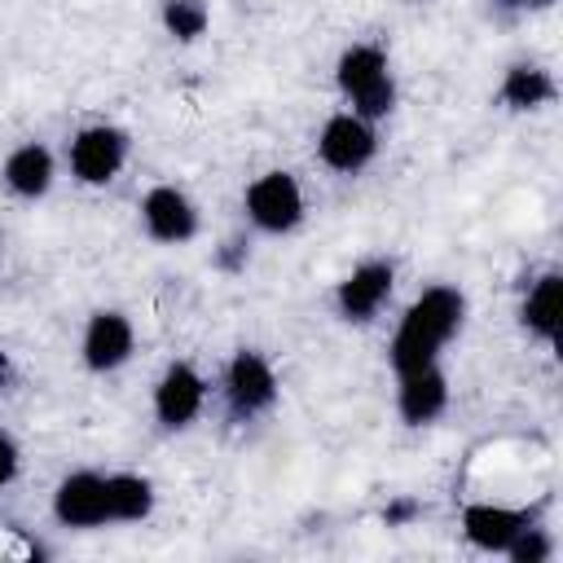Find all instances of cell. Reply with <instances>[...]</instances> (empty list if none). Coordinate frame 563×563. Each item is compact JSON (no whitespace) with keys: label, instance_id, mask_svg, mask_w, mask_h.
<instances>
[{"label":"cell","instance_id":"6da1fadb","mask_svg":"<svg viewBox=\"0 0 563 563\" xmlns=\"http://www.w3.org/2000/svg\"><path fill=\"white\" fill-rule=\"evenodd\" d=\"M462 317H466L462 290H453V286H431V290H422V295L409 303V312L400 317V325H396V339H391V369H396V374H413V369L435 365L440 347L457 334Z\"/></svg>","mask_w":563,"mask_h":563},{"label":"cell","instance_id":"7a4b0ae2","mask_svg":"<svg viewBox=\"0 0 563 563\" xmlns=\"http://www.w3.org/2000/svg\"><path fill=\"white\" fill-rule=\"evenodd\" d=\"M339 92L347 97V106L361 114V119H383L391 106H396V79H391V66H387V53L378 44H352L343 57H339Z\"/></svg>","mask_w":563,"mask_h":563},{"label":"cell","instance_id":"3957f363","mask_svg":"<svg viewBox=\"0 0 563 563\" xmlns=\"http://www.w3.org/2000/svg\"><path fill=\"white\" fill-rule=\"evenodd\" d=\"M317 154L330 172H361L374 154H378V136H374V123L361 119L356 110H343V114H330L321 136H317Z\"/></svg>","mask_w":563,"mask_h":563},{"label":"cell","instance_id":"277c9868","mask_svg":"<svg viewBox=\"0 0 563 563\" xmlns=\"http://www.w3.org/2000/svg\"><path fill=\"white\" fill-rule=\"evenodd\" d=\"M246 216L264 233H290L303 220V194L290 172H264L246 189Z\"/></svg>","mask_w":563,"mask_h":563},{"label":"cell","instance_id":"5b68a950","mask_svg":"<svg viewBox=\"0 0 563 563\" xmlns=\"http://www.w3.org/2000/svg\"><path fill=\"white\" fill-rule=\"evenodd\" d=\"M224 400L233 418H255L277 400V374L260 352H238L224 369Z\"/></svg>","mask_w":563,"mask_h":563},{"label":"cell","instance_id":"8992f818","mask_svg":"<svg viewBox=\"0 0 563 563\" xmlns=\"http://www.w3.org/2000/svg\"><path fill=\"white\" fill-rule=\"evenodd\" d=\"M128 158V136L110 123H92L84 128L75 141H70V172L84 180V185H106L119 176Z\"/></svg>","mask_w":563,"mask_h":563},{"label":"cell","instance_id":"52a82bcc","mask_svg":"<svg viewBox=\"0 0 563 563\" xmlns=\"http://www.w3.org/2000/svg\"><path fill=\"white\" fill-rule=\"evenodd\" d=\"M141 220H145V233L154 242H167V246H180L198 233V207L176 185H154L141 198Z\"/></svg>","mask_w":563,"mask_h":563},{"label":"cell","instance_id":"ba28073f","mask_svg":"<svg viewBox=\"0 0 563 563\" xmlns=\"http://www.w3.org/2000/svg\"><path fill=\"white\" fill-rule=\"evenodd\" d=\"M391 286H396V268H391L387 260H365V264H356V268L339 282V290H334L339 317H343V321H369V317L387 303Z\"/></svg>","mask_w":563,"mask_h":563},{"label":"cell","instance_id":"9c48e42d","mask_svg":"<svg viewBox=\"0 0 563 563\" xmlns=\"http://www.w3.org/2000/svg\"><path fill=\"white\" fill-rule=\"evenodd\" d=\"M53 515L66 528H101L110 523V506H106V475L97 471H75L57 484L53 493Z\"/></svg>","mask_w":563,"mask_h":563},{"label":"cell","instance_id":"30bf717a","mask_svg":"<svg viewBox=\"0 0 563 563\" xmlns=\"http://www.w3.org/2000/svg\"><path fill=\"white\" fill-rule=\"evenodd\" d=\"M132 347H136V334H132V321H128L123 312H92V317H88L79 352H84V365H88L92 374L119 369V365L132 356Z\"/></svg>","mask_w":563,"mask_h":563},{"label":"cell","instance_id":"8fae6325","mask_svg":"<svg viewBox=\"0 0 563 563\" xmlns=\"http://www.w3.org/2000/svg\"><path fill=\"white\" fill-rule=\"evenodd\" d=\"M202 396H207L202 374H198L194 365L176 361V365L163 369V378H158V387H154V413H158V422L172 427V431H176V427H189V422L198 418V409H202Z\"/></svg>","mask_w":563,"mask_h":563},{"label":"cell","instance_id":"7c38bea8","mask_svg":"<svg viewBox=\"0 0 563 563\" xmlns=\"http://www.w3.org/2000/svg\"><path fill=\"white\" fill-rule=\"evenodd\" d=\"M523 523H532L528 510H510V506H493V501H475L462 510V532L484 554H506V545L519 537Z\"/></svg>","mask_w":563,"mask_h":563},{"label":"cell","instance_id":"4fadbf2b","mask_svg":"<svg viewBox=\"0 0 563 563\" xmlns=\"http://www.w3.org/2000/svg\"><path fill=\"white\" fill-rule=\"evenodd\" d=\"M449 405V383L435 365L427 369H413V374H400V396H396V409L409 427H427L444 413Z\"/></svg>","mask_w":563,"mask_h":563},{"label":"cell","instance_id":"5bb4252c","mask_svg":"<svg viewBox=\"0 0 563 563\" xmlns=\"http://www.w3.org/2000/svg\"><path fill=\"white\" fill-rule=\"evenodd\" d=\"M4 185H9L18 198H44L48 185H53V154H48L40 141L18 145V150L4 158Z\"/></svg>","mask_w":563,"mask_h":563},{"label":"cell","instance_id":"9a60e30c","mask_svg":"<svg viewBox=\"0 0 563 563\" xmlns=\"http://www.w3.org/2000/svg\"><path fill=\"white\" fill-rule=\"evenodd\" d=\"M559 312H563V282H559V273H545L532 282V290L523 299V330L550 343L559 334Z\"/></svg>","mask_w":563,"mask_h":563},{"label":"cell","instance_id":"2e32d148","mask_svg":"<svg viewBox=\"0 0 563 563\" xmlns=\"http://www.w3.org/2000/svg\"><path fill=\"white\" fill-rule=\"evenodd\" d=\"M110 523H136L154 510V484L145 475H106Z\"/></svg>","mask_w":563,"mask_h":563},{"label":"cell","instance_id":"e0dca14e","mask_svg":"<svg viewBox=\"0 0 563 563\" xmlns=\"http://www.w3.org/2000/svg\"><path fill=\"white\" fill-rule=\"evenodd\" d=\"M501 101H506L510 110H541V106H550V101H554V79H550V70L528 66V62L510 66L506 79H501Z\"/></svg>","mask_w":563,"mask_h":563},{"label":"cell","instance_id":"ac0fdd59","mask_svg":"<svg viewBox=\"0 0 563 563\" xmlns=\"http://www.w3.org/2000/svg\"><path fill=\"white\" fill-rule=\"evenodd\" d=\"M211 22V9L207 0H163V26L172 40L180 44H194Z\"/></svg>","mask_w":563,"mask_h":563},{"label":"cell","instance_id":"d6986e66","mask_svg":"<svg viewBox=\"0 0 563 563\" xmlns=\"http://www.w3.org/2000/svg\"><path fill=\"white\" fill-rule=\"evenodd\" d=\"M506 554H510L515 563H545V559L554 554V541L545 537V528L523 523V528H519V537L506 545Z\"/></svg>","mask_w":563,"mask_h":563},{"label":"cell","instance_id":"ffe728a7","mask_svg":"<svg viewBox=\"0 0 563 563\" xmlns=\"http://www.w3.org/2000/svg\"><path fill=\"white\" fill-rule=\"evenodd\" d=\"M13 475H18V444H13V435L0 431V488H4Z\"/></svg>","mask_w":563,"mask_h":563},{"label":"cell","instance_id":"44dd1931","mask_svg":"<svg viewBox=\"0 0 563 563\" xmlns=\"http://www.w3.org/2000/svg\"><path fill=\"white\" fill-rule=\"evenodd\" d=\"M418 515H422L418 501H391V506L383 510V519H387L391 528H396V523H409V519H418Z\"/></svg>","mask_w":563,"mask_h":563},{"label":"cell","instance_id":"7402d4cb","mask_svg":"<svg viewBox=\"0 0 563 563\" xmlns=\"http://www.w3.org/2000/svg\"><path fill=\"white\" fill-rule=\"evenodd\" d=\"M246 264V246L242 242H229L224 251H220V268H229V273H238Z\"/></svg>","mask_w":563,"mask_h":563},{"label":"cell","instance_id":"603a6c76","mask_svg":"<svg viewBox=\"0 0 563 563\" xmlns=\"http://www.w3.org/2000/svg\"><path fill=\"white\" fill-rule=\"evenodd\" d=\"M501 9H550L554 0H497Z\"/></svg>","mask_w":563,"mask_h":563},{"label":"cell","instance_id":"cb8c5ba5","mask_svg":"<svg viewBox=\"0 0 563 563\" xmlns=\"http://www.w3.org/2000/svg\"><path fill=\"white\" fill-rule=\"evenodd\" d=\"M4 374H9V361H4V352H0V387H4Z\"/></svg>","mask_w":563,"mask_h":563}]
</instances>
